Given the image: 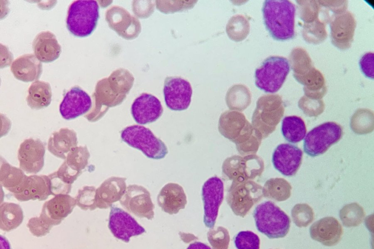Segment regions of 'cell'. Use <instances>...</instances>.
Returning <instances> with one entry per match:
<instances>
[{"instance_id":"1","label":"cell","mask_w":374,"mask_h":249,"mask_svg":"<svg viewBox=\"0 0 374 249\" xmlns=\"http://www.w3.org/2000/svg\"><path fill=\"white\" fill-rule=\"evenodd\" d=\"M218 129L222 135L236 144L242 155L254 154L258 150L262 138L243 114L237 111L224 112Z\"/></svg>"},{"instance_id":"2","label":"cell","mask_w":374,"mask_h":249,"mask_svg":"<svg viewBox=\"0 0 374 249\" xmlns=\"http://www.w3.org/2000/svg\"><path fill=\"white\" fill-rule=\"evenodd\" d=\"M263 20L270 36L278 41L294 38L296 7L287 0H266L262 7Z\"/></svg>"},{"instance_id":"3","label":"cell","mask_w":374,"mask_h":249,"mask_svg":"<svg viewBox=\"0 0 374 249\" xmlns=\"http://www.w3.org/2000/svg\"><path fill=\"white\" fill-rule=\"evenodd\" d=\"M291 68L295 78L304 86L303 90L307 96L321 98L326 91L325 79L322 73L312 65L307 52L301 48H295L289 56Z\"/></svg>"},{"instance_id":"4","label":"cell","mask_w":374,"mask_h":249,"mask_svg":"<svg viewBox=\"0 0 374 249\" xmlns=\"http://www.w3.org/2000/svg\"><path fill=\"white\" fill-rule=\"evenodd\" d=\"M253 217L258 231L270 239L284 237L289 231V217L271 201L257 205Z\"/></svg>"},{"instance_id":"5","label":"cell","mask_w":374,"mask_h":249,"mask_svg":"<svg viewBox=\"0 0 374 249\" xmlns=\"http://www.w3.org/2000/svg\"><path fill=\"white\" fill-rule=\"evenodd\" d=\"M99 18V7L96 0H74L69 5L66 26L74 36L83 37L95 29Z\"/></svg>"},{"instance_id":"6","label":"cell","mask_w":374,"mask_h":249,"mask_svg":"<svg viewBox=\"0 0 374 249\" xmlns=\"http://www.w3.org/2000/svg\"><path fill=\"white\" fill-rule=\"evenodd\" d=\"M283 102L280 96L267 94L260 97L252 117V125L262 138L275 129L283 114Z\"/></svg>"},{"instance_id":"7","label":"cell","mask_w":374,"mask_h":249,"mask_svg":"<svg viewBox=\"0 0 374 249\" xmlns=\"http://www.w3.org/2000/svg\"><path fill=\"white\" fill-rule=\"evenodd\" d=\"M288 60L283 56H270L255 70L256 87L266 93H274L282 87L290 71Z\"/></svg>"},{"instance_id":"8","label":"cell","mask_w":374,"mask_h":249,"mask_svg":"<svg viewBox=\"0 0 374 249\" xmlns=\"http://www.w3.org/2000/svg\"><path fill=\"white\" fill-rule=\"evenodd\" d=\"M121 138L129 146L141 151L150 159H161L168 153L164 142L149 128L142 125L135 124L125 127L121 131Z\"/></svg>"},{"instance_id":"9","label":"cell","mask_w":374,"mask_h":249,"mask_svg":"<svg viewBox=\"0 0 374 249\" xmlns=\"http://www.w3.org/2000/svg\"><path fill=\"white\" fill-rule=\"evenodd\" d=\"M263 196L262 187L252 180L232 181L226 199L234 213L244 217Z\"/></svg>"},{"instance_id":"10","label":"cell","mask_w":374,"mask_h":249,"mask_svg":"<svg viewBox=\"0 0 374 249\" xmlns=\"http://www.w3.org/2000/svg\"><path fill=\"white\" fill-rule=\"evenodd\" d=\"M343 135L342 126L334 122H328L313 128L306 135L303 141L304 152L314 157L324 154L338 142Z\"/></svg>"},{"instance_id":"11","label":"cell","mask_w":374,"mask_h":249,"mask_svg":"<svg viewBox=\"0 0 374 249\" xmlns=\"http://www.w3.org/2000/svg\"><path fill=\"white\" fill-rule=\"evenodd\" d=\"M263 160L252 154L244 157L235 155L227 158L222 165L223 174L232 181L251 180L263 171Z\"/></svg>"},{"instance_id":"12","label":"cell","mask_w":374,"mask_h":249,"mask_svg":"<svg viewBox=\"0 0 374 249\" xmlns=\"http://www.w3.org/2000/svg\"><path fill=\"white\" fill-rule=\"evenodd\" d=\"M224 196V185L220 178L214 176L205 181L202 187V197L204 210L203 220L206 227L211 229L214 227Z\"/></svg>"},{"instance_id":"13","label":"cell","mask_w":374,"mask_h":249,"mask_svg":"<svg viewBox=\"0 0 374 249\" xmlns=\"http://www.w3.org/2000/svg\"><path fill=\"white\" fill-rule=\"evenodd\" d=\"M163 93L167 107L172 110L187 109L191 100L192 89L190 83L179 76H168L164 82Z\"/></svg>"},{"instance_id":"14","label":"cell","mask_w":374,"mask_h":249,"mask_svg":"<svg viewBox=\"0 0 374 249\" xmlns=\"http://www.w3.org/2000/svg\"><path fill=\"white\" fill-rule=\"evenodd\" d=\"M45 153V145L40 139L24 140L18 150L19 168L28 174H37L44 166Z\"/></svg>"},{"instance_id":"15","label":"cell","mask_w":374,"mask_h":249,"mask_svg":"<svg viewBox=\"0 0 374 249\" xmlns=\"http://www.w3.org/2000/svg\"><path fill=\"white\" fill-rule=\"evenodd\" d=\"M108 227L116 238L129 242L130 238L145 232V229L123 210L112 205Z\"/></svg>"},{"instance_id":"16","label":"cell","mask_w":374,"mask_h":249,"mask_svg":"<svg viewBox=\"0 0 374 249\" xmlns=\"http://www.w3.org/2000/svg\"><path fill=\"white\" fill-rule=\"evenodd\" d=\"M355 27V18L349 11L333 16L330 22L333 44L342 50L349 49L353 41Z\"/></svg>"},{"instance_id":"17","label":"cell","mask_w":374,"mask_h":249,"mask_svg":"<svg viewBox=\"0 0 374 249\" xmlns=\"http://www.w3.org/2000/svg\"><path fill=\"white\" fill-rule=\"evenodd\" d=\"M92 107L90 96L80 87L75 86L65 94L59 110L63 118L70 120L87 114Z\"/></svg>"},{"instance_id":"18","label":"cell","mask_w":374,"mask_h":249,"mask_svg":"<svg viewBox=\"0 0 374 249\" xmlns=\"http://www.w3.org/2000/svg\"><path fill=\"white\" fill-rule=\"evenodd\" d=\"M303 153L298 146L290 143H281L274 150L272 161L274 168L287 177L294 176L299 169Z\"/></svg>"},{"instance_id":"19","label":"cell","mask_w":374,"mask_h":249,"mask_svg":"<svg viewBox=\"0 0 374 249\" xmlns=\"http://www.w3.org/2000/svg\"><path fill=\"white\" fill-rule=\"evenodd\" d=\"M76 205L75 198L71 196L56 195L44 203L39 217L50 226L57 225L72 213Z\"/></svg>"},{"instance_id":"20","label":"cell","mask_w":374,"mask_h":249,"mask_svg":"<svg viewBox=\"0 0 374 249\" xmlns=\"http://www.w3.org/2000/svg\"><path fill=\"white\" fill-rule=\"evenodd\" d=\"M163 108L160 100L155 96L142 93L133 101L131 113L135 121L146 124L156 121L162 115Z\"/></svg>"},{"instance_id":"21","label":"cell","mask_w":374,"mask_h":249,"mask_svg":"<svg viewBox=\"0 0 374 249\" xmlns=\"http://www.w3.org/2000/svg\"><path fill=\"white\" fill-rule=\"evenodd\" d=\"M48 176H26L21 185L13 193L19 201L44 200L51 195Z\"/></svg>"},{"instance_id":"22","label":"cell","mask_w":374,"mask_h":249,"mask_svg":"<svg viewBox=\"0 0 374 249\" xmlns=\"http://www.w3.org/2000/svg\"><path fill=\"white\" fill-rule=\"evenodd\" d=\"M312 239L325 246L337 244L342 234V228L337 219L325 217L314 222L310 228Z\"/></svg>"},{"instance_id":"23","label":"cell","mask_w":374,"mask_h":249,"mask_svg":"<svg viewBox=\"0 0 374 249\" xmlns=\"http://www.w3.org/2000/svg\"><path fill=\"white\" fill-rule=\"evenodd\" d=\"M157 202L162 210L170 214H176L184 209L187 203V196L183 187L175 183H168L161 190Z\"/></svg>"},{"instance_id":"24","label":"cell","mask_w":374,"mask_h":249,"mask_svg":"<svg viewBox=\"0 0 374 249\" xmlns=\"http://www.w3.org/2000/svg\"><path fill=\"white\" fill-rule=\"evenodd\" d=\"M32 47L34 54L44 63L53 62L57 59L61 52V46L55 35L50 31H42L34 38Z\"/></svg>"},{"instance_id":"25","label":"cell","mask_w":374,"mask_h":249,"mask_svg":"<svg viewBox=\"0 0 374 249\" xmlns=\"http://www.w3.org/2000/svg\"><path fill=\"white\" fill-rule=\"evenodd\" d=\"M126 179L124 178L112 177L105 180L96 190V207L106 208L119 199L126 190Z\"/></svg>"},{"instance_id":"26","label":"cell","mask_w":374,"mask_h":249,"mask_svg":"<svg viewBox=\"0 0 374 249\" xmlns=\"http://www.w3.org/2000/svg\"><path fill=\"white\" fill-rule=\"evenodd\" d=\"M90 156L86 146H77L68 154L58 169L65 177L75 182L88 165Z\"/></svg>"},{"instance_id":"27","label":"cell","mask_w":374,"mask_h":249,"mask_svg":"<svg viewBox=\"0 0 374 249\" xmlns=\"http://www.w3.org/2000/svg\"><path fill=\"white\" fill-rule=\"evenodd\" d=\"M10 70L16 79L24 82H30L37 81L40 77L42 66L35 54H25L18 57L12 62Z\"/></svg>"},{"instance_id":"28","label":"cell","mask_w":374,"mask_h":249,"mask_svg":"<svg viewBox=\"0 0 374 249\" xmlns=\"http://www.w3.org/2000/svg\"><path fill=\"white\" fill-rule=\"evenodd\" d=\"M77 145V137L75 130L67 127L54 132L49 138L48 151L54 156L65 160L68 154Z\"/></svg>"},{"instance_id":"29","label":"cell","mask_w":374,"mask_h":249,"mask_svg":"<svg viewBox=\"0 0 374 249\" xmlns=\"http://www.w3.org/2000/svg\"><path fill=\"white\" fill-rule=\"evenodd\" d=\"M26 97L27 105L33 109H40L47 107L52 101V90L48 82L37 80L28 88Z\"/></svg>"},{"instance_id":"30","label":"cell","mask_w":374,"mask_h":249,"mask_svg":"<svg viewBox=\"0 0 374 249\" xmlns=\"http://www.w3.org/2000/svg\"><path fill=\"white\" fill-rule=\"evenodd\" d=\"M0 183L1 186L14 193L27 176L20 168L13 166L0 158Z\"/></svg>"},{"instance_id":"31","label":"cell","mask_w":374,"mask_h":249,"mask_svg":"<svg viewBox=\"0 0 374 249\" xmlns=\"http://www.w3.org/2000/svg\"><path fill=\"white\" fill-rule=\"evenodd\" d=\"M23 213L20 206L12 202H3L0 206V228L9 231L16 229L22 223Z\"/></svg>"},{"instance_id":"32","label":"cell","mask_w":374,"mask_h":249,"mask_svg":"<svg viewBox=\"0 0 374 249\" xmlns=\"http://www.w3.org/2000/svg\"><path fill=\"white\" fill-rule=\"evenodd\" d=\"M281 133L288 142L296 143L303 140L307 130L304 121L297 116L285 117L281 123Z\"/></svg>"},{"instance_id":"33","label":"cell","mask_w":374,"mask_h":249,"mask_svg":"<svg viewBox=\"0 0 374 249\" xmlns=\"http://www.w3.org/2000/svg\"><path fill=\"white\" fill-rule=\"evenodd\" d=\"M207 237L212 249H228L230 235L227 230L224 227L211 228L207 232Z\"/></svg>"},{"instance_id":"34","label":"cell","mask_w":374,"mask_h":249,"mask_svg":"<svg viewBox=\"0 0 374 249\" xmlns=\"http://www.w3.org/2000/svg\"><path fill=\"white\" fill-rule=\"evenodd\" d=\"M96 190L93 186H85L79 189L75 197L76 205L84 210L94 209L96 207L95 199Z\"/></svg>"},{"instance_id":"35","label":"cell","mask_w":374,"mask_h":249,"mask_svg":"<svg viewBox=\"0 0 374 249\" xmlns=\"http://www.w3.org/2000/svg\"><path fill=\"white\" fill-rule=\"evenodd\" d=\"M234 243L237 249H260L259 236L249 231L239 232L234 238Z\"/></svg>"},{"instance_id":"36","label":"cell","mask_w":374,"mask_h":249,"mask_svg":"<svg viewBox=\"0 0 374 249\" xmlns=\"http://www.w3.org/2000/svg\"><path fill=\"white\" fill-rule=\"evenodd\" d=\"M48 177L51 195H68L70 193L72 185L64 183L58 177L55 172L48 175Z\"/></svg>"},{"instance_id":"37","label":"cell","mask_w":374,"mask_h":249,"mask_svg":"<svg viewBox=\"0 0 374 249\" xmlns=\"http://www.w3.org/2000/svg\"><path fill=\"white\" fill-rule=\"evenodd\" d=\"M27 227L34 235L37 237L44 236L49 232L52 227L45 223L40 217H35L30 219Z\"/></svg>"},{"instance_id":"38","label":"cell","mask_w":374,"mask_h":249,"mask_svg":"<svg viewBox=\"0 0 374 249\" xmlns=\"http://www.w3.org/2000/svg\"><path fill=\"white\" fill-rule=\"evenodd\" d=\"M374 53L368 52L360 58L359 65L363 74L370 79L374 78Z\"/></svg>"},{"instance_id":"39","label":"cell","mask_w":374,"mask_h":249,"mask_svg":"<svg viewBox=\"0 0 374 249\" xmlns=\"http://www.w3.org/2000/svg\"><path fill=\"white\" fill-rule=\"evenodd\" d=\"M187 249H211L208 245L201 242L196 241L190 244Z\"/></svg>"},{"instance_id":"40","label":"cell","mask_w":374,"mask_h":249,"mask_svg":"<svg viewBox=\"0 0 374 249\" xmlns=\"http://www.w3.org/2000/svg\"><path fill=\"white\" fill-rule=\"evenodd\" d=\"M0 249H10L8 241L2 235H0Z\"/></svg>"}]
</instances>
